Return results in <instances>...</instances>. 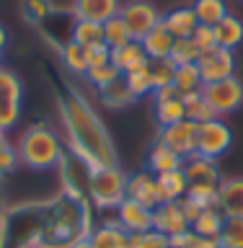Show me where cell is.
<instances>
[{"mask_svg": "<svg viewBox=\"0 0 243 248\" xmlns=\"http://www.w3.org/2000/svg\"><path fill=\"white\" fill-rule=\"evenodd\" d=\"M62 119L67 129V145L73 155L88 168L119 166L116 163V147L109 137L104 122L93 111V106L78 93L62 101Z\"/></svg>", "mask_w": 243, "mask_h": 248, "instance_id": "1", "label": "cell"}, {"mask_svg": "<svg viewBox=\"0 0 243 248\" xmlns=\"http://www.w3.org/2000/svg\"><path fill=\"white\" fill-rule=\"evenodd\" d=\"M13 147L18 153V163L31 170H49L65 158V145L47 122H36L23 129Z\"/></svg>", "mask_w": 243, "mask_h": 248, "instance_id": "2", "label": "cell"}, {"mask_svg": "<svg viewBox=\"0 0 243 248\" xmlns=\"http://www.w3.org/2000/svg\"><path fill=\"white\" fill-rule=\"evenodd\" d=\"M127 178L130 173H124L119 166H104V168H88V199L96 209H114L127 199Z\"/></svg>", "mask_w": 243, "mask_h": 248, "instance_id": "3", "label": "cell"}, {"mask_svg": "<svg viewBox=\"0 0 243 248\" xmlns=\"http://www.w3.org/2000/svg\"><path fill=\"white\" fill-rule=\"evenodd\" d=\"M202 98L210 104V108L215 111V116H228L243 104V80L238 75L225 78V80L205 83L202 85Z\"/></svg>", "mask_w": 243, "mask_h": 248, "instance_id": "4", "label": "cell"}, {"mask_svg": "<svg viewBox=\"0 0 243 248\" xmlns=\"http://www.w3.org/2000/svg\"><path fill=\"white\" fill-rule=\"evenodd\" d=\"M23 83L8 67H0V132H11L21 119Z\"/></svg>", "mask_w": 243, "mask_h": 248, "instance_id": "5", "label": "cell"}, {"mask_svg": "<svg viewBox=\"0 0 243 248\" xmlns=\"http://www.w3.org/2000/svg\"><path fill=\"white\" fill-rule=\"evenodd\" d=\"M230 145H233V129L223 116H215V119L199 124V132H197V153L199 155L217 160L223 153L230 150Z\"/></svg>", "mask_w": 243, "mask_h": 248, "instance_id": "6", "label": "cell"}, {"mask_svg": "<svg viewBox=\"0 0 243 248\" xmlns=\"http://www.w3.org/2000/svg\"><path fill=\"white\" fill-rule=\"evenodd\" d=\"M119 18L124 21V26L132 34V39L140 42L147 31H153L163 21V16L150 0H127V3H122Z\"/></svg>", "mask_w": 243, "mask_h": 248, "instance_id": "7", "label": "cell"}, {"mask_svg": "<svg viewBox=\"0 0 243 248\" xmlns=\"http://www.w3.org/2000/svg\"><path fill=\"white\" fill-rule=\"evenodd\" d=\"M197 132H199L197 122L181 119L176 124H168V127H161L158 140L163 145H168L171 150H176L181 158H189V155H197Z\"/></svg>", "mask_w": 243, "mask_h": 248, "instance_id": "8", "label": "cell"}, {"mask_svg": "<svg viewBox=\"0 0 243 248\" xmlns=\"http://www.w3.org/2000/svg\"><path fill=\"white\" fill-rule=\"evenodd\" d=\"M199 75L205 83H215V80H225V78L236 75V52L215 46V49L202 52V57L197 62Z\"/></svg>", "mask_w": 243, "mask_h": 248, "instance_id": "9", "label": "cell"}, {"mask_svg": "<svg viewBox=\"0 0 243 248\" xmlns=\"http://www.w3.org/2000/svg\"><path fill=\"white\" fill-rule=\"evenodd\" d=\"M153 111L158 127H168V124L186 119L184 96L176 91V85H163V88L153 91Z\"/></svg>", "mask_w": 243, "mask_h": 248, "instance_id": "10", "label": "cell"}, {"mask_svg": "<svg viewBox=\"0 0 243 248\" xmlns=\"http://www.w3.org/2000/svg\"><path fill=\"white\" fill-rule=\"evenodd\" d=\"M192 228L189 217L184 215L181 199L178 202H161L158 207L153 209V230L163 232V235L174 238L178 232H186Z\"/></svg>", "mask_w": 243, "mask_h": 248, "instance_id": "11", "label": "cell"}, {"mask_svg": "<svg viewBox=\"0 0 243 248\" xmlns=\"http://www.w3.org/2000/svg\"><path fill=\"white\" fill-rule=\"evenodd\" d=\"M127 199L137 202L147 209H155L161 204V197H158V178L150 170H135L130 173L127 178Z\"/></svg>", "mask_w": 243, "mask_h": 248, "instance_id": "12", "label": "cell"}, {"mask_svg": "<svg viewBox=\"0 0 243 248\" xmlns=\"http://www.w3.org/2000/svg\"><path fill=\"white\" fill-rule=\"evenodd\" d=\"M184 176L189 186H197V184H215L220 186L223 176H220V166H217V160L212 158H205V155H189V158H184Z\"/></svg>", "mask_w": 243, "mask_h": 248, "instance_id": "13", "label": "cell"}, {"mask_svg": "<svg viewBox=\"0 0 243 248\" xmlns=\"http://www.w3.org/2000/svg\"><path fill=\"white\" fill-rule=\"evenodd\" d=\"M114 220L122 225V230H127L130 235H135V232H143V230L153 228V209L137 204V202H132V199H124L122 204L116 207Z\"/></svg>", "mask_w": 243, "mask_h": 248, "instance_id": "14", "label": "cell"}, {"mask_svg": "<svg viewBox=\"0 0 243 248\" xmlns=\"http://www.w3.org/2000/svg\"><path fill=\"white\" fill-rule=\"evenodd\" d=\"M91 248H130V232L116 220H104L88 230Z\"/></svg>", "mask_w": 243, "mask_h": 248, "instance_id": "15", "label": "cell"}, {"mask_svg": "<svg viewBox=\"0 0 243 248\" xmlns=\"http://www.w3.org/2000/svg\"><path fill=\"white\" fill-rule=\"evenodd\" d=\"M122 0H73V16L78 21H96L106 23L109 18L119 16Z\"/></svg>", "mask_w": 243, "mask_h": 248, "instance_id": "16", "label": "cell"}, {"mask_svg": "<svg viewBox=\"0 0 243 248\" xmlns=\"http://www.w3.org/2000/svg\"><path fill=\"white\" fill-rule=\"evenodd\" d=\"M217 207L225 217H243V176L220 181Z\"/></svg>", "mask_w": 243, "mask_h": 248, "instance_id": "17", "label": "cell"}, {"mask_svg": "<svg viewBox=\"0 0 243 248\" xmlns=\"http://www.w3.org/2000/svg\"><path fill=\"white\" fill-rule=\"evenodd\" d=\"M174 42H176V39L171 36V31L166 26H163V21L153 31H147V34L140 39V44H143L147 60H166V57H171Z\"/></svg>", "mask_w": 243, "mask_h": 248, "instance_id": "18", "label": "cell"}, {"mask_svg": "<svg viewBox=\"0 0 243 248\" xmlns=\"http://www.w3.org/2000/svg\"><path fill=\"white\" fill-rule=\"evenodd\" d=\"M181 166H184L181 155L176 150H171L168 145H163L161 140H155L150 153H147V170L155 176H161V173H168V170H178Z\"/></svg>", "mask_w": 243, "mask_h": 248, "instance_id": "19", "label": "cell"}, {"mask_svg": "<svg viewBox=\"0 0 243 248\" xmlns=\"http://www.w3.org/2000/svg\"><path fill=\"white\" fill-rule=\"evenodd\" d=\"M163 26L171 31V36L174 39H186L194 34V29L199 26L197 16H194L192 5H178L174 11H168L163 16Z\"/></svg>", "mask_w": 243, "mask_h": 248, "instance_id": "20", "label": "cell"}, {"mask_svg": "<svg viewBox=\"0 0 243 248\" xmlns=\"http://www.w3.org/2000/svg\"><path fill=\"white\" fill-rule=\"evenodd\" d=\"M112 62L116 67H119V73H132V70H137V67H145L147 62V54L143 49V44L140 42H127V44H122V46H116V49H112Z\"/></svg>", "mask_w": 243, "mask_h": 248, "instance_id": "21", "label": "cell"}, {"mask_svg": "<svg viewBox=\"0 0 243 248\" xmlns=\"http://www.w3.org/2000/svg\"><path fill=\"white\" fill-rule=\"evenodd\" d=\"M212 29H215V42H217V46H223V49L236 52L238 46L243 44V21L238 18V16L228 13Z\"/></svg>", "mask_w": 243, "mask_h": 248, "instance_id": "22", "label": "cell"}, {"mask_svg": "<svg viewBox=\"0 0 243 248\" xmlns=\"http://www.w3.org/2000/svg\"><path fill=\"white\" fill-rule=\"evenodd\" d=\"M158 178V197L161 202H178L186 197V191H189V181H186L184 170H168V173H161L155 176Z\"/></svg>", "mask_w": 243, "mask_h": 248, "instance_id": "23", "label": "cell"}, {"mask_svg": "<svg viewBox=\"0 0 243 248\" xmlns=\"http://www.w3.org/2000/svg\"><path fill=\"white\" fill-rule=\"evenodd\" d=\"M60 60H62V65H65L73 75H85V73H88V67H91L88 49L81 46L78 42H73V39H67V42L60 46Z\"/></svg>", "mask_w": 243, "mask_h": 248, "instance_id": "24", "label": "cell"}, {"mask_svg": "<svg viewBox=\"0 0 243 248\" xmlns=\"http://www.w3.org/2000/svg\"><path fill=\"white\" fill-rule=\"evenodd\" d=\"M223 222H225V215L220 212V207H207L194 217L192 230L202 238H220Z\"/></svg>", "mask_w": 243, "mask_h": 248, "instance_id": "25", "label": "cell"}, {"mask_svg": "<svg viewBox=\"0 0 243 248\" xmlns=\"http://www.w3.org/2000/svg\"><path fill=\"white\" fill-rule=\"evenodd\" d=\"M192 11H194L199 23H205V26H217V23L230 13V8L225 0H194Z\"/></svg>", "mask_w": 243, "mask_h": 248, "instance_id": "26", "label": "cell"}, {"mask_svg": "<svg viewBox=\"0 0 243 248\" xmlns=\"http://www.w3.org/2000/svg\"><path fill=\"white\" fill-rule=\"evenodd\" d=\"M70 39L78 42L81 46H98V44H106L104 42V23H96V21H73V31H70Z\"/></svg>", "mask_w": 243, "mask_h": 248, "instance_id": "27", "label": "cell"}, {"mask_svg": "<svg viewBox=\"0 0 243 248\" xmlns=\"http://www.w3.org/2000/svg\"><path fill=\"white\" fill-rule=\"evenodd\" d=\"M98 98H101V104L109 106V108H124V106H130V104H135V101H137L135 96H132L130 85L124 83V75L119 78V80H114L112 85L101 88Z\"/></svg>", "mask_w": 243, "mask_h": 248, "instance_id": "28", "label": "cell"}, {"mask_svg": "<svg viewBox=\"0 0 243 248\" xmlns=\"http://www.w3.org/2000/svg\"><path fill=\"white\" fill-rule=\"evenodd\" d=\"M174 85L181 96H189V93H199L205 80L199 75L197 62L194 65H176V75H174Z\"/></svg>", "mask_w": 243, "mask_h": 248, "instance_id": "29", "label": "cell"}, {"mask_svg": "<svg viewBox=\"0 0 243 248\" xmlns=\"http://www.w3.org/2000/svg\"><path fill=\"white\" fill-rule=\"evenodd\" d=\"M124 83L130 85L132 96L135 98H145V96H153L155 85H153V78H150V70L145 67H137L132 73H124Z\"/></svg>", "mask_w": 243, "mask_h": 248, "instance_id": "30", "label": "cell"}, {"mask_svg": "<svg viewBox=\"0 0 243 248\" xmlns=\"http://www.w3.org/2000/svg\"><path fill=\"white\" fill-rule=\"evenodd\" d=\"M83 78H85V83H88V85H93L96 91H101V88H106V85H112L114 80H119L122 73H119V67H116L114 62H106V65L91 67Z\"/></svg>", "mask_w": 243, "mask_h": 248, "instance_id": "31", "label": "cell"}, {"mask_svg": "<svg viewBox=\"0 0 243 248\" xmlns=\"http://www.w3.org/2000/svg\"><path fill=\"white\" fill-rule=\"evenodd\" d=\"M184 108H186V119H192V122H210V119H215V111L210 108V104L205 98H202V91L199 93H189V96H184Z\"/></svg>", "mask_w": 243, "mask_h": 248, "instance_id": "32", "label": "cell"}, {"mask_svg": "<svg viewBox=\"0 0 243 248\" xmlns=\"http://www.w3.org/2000/svg\"><path fill=\"white\" fill-rule=\"evenodd\" d=\"M202 57V49L197 46L192 36L186 39H176L174 42V49H171V60L176 62V65H194V62H199Z\"/></svg>", "mask_w": 243, "mask_h": 248, "instance_id": "33", "label": "cell"}, {"mask_svg": "<svg viewBox=\"0 0 243 248\" xmlns=\"http://www.w3.org/2000/svg\"><path fill=\"white\" fill-rule=\"evenodd\" d=\"M147 70H150L153 85L155 91L163 88V85H174V75H176V62L166 57V60H150L147 62Z\"/></svg>", "mask_w": 243, "mask_h": 248, "instance_id": "34", "label": "cell"}, {"mask_svg": "<svg viewBox=\"0 0 243 248\" xmlns=\"http://www.w3.org/2000/svg\"><path fill=\"white\" fill-rule=\"evenodd\" d=\"M104 42H106L109 49H116V46L132 42V34L127 31V26H124V21L119 16H114V18H109L104 23Z\"/></svg>", "mask_w": 243, "mask_h": 248, "instance_id": "35", "label": "cell"}, {"mask_svg": "<svg viewBox=\"0 0 243 248\" xmlns=\"http://www.w3.org/2000/svg\"><path fill=\"white\" fill-rule=\"evenodd\" d=\"M217 240L223 248H243V217H225Z\"/></svg>", "mask_w": 243, "mask_h": 248, "instance_id": "36", "label": "cell"}, {"mask_svg": "<svg viewBox=\"0 0 243 248\" xmlns=\"http://www.w3.org/2000/svg\"><path fill=\"white\" fill-rule=\"evenodd\" d=\"M130 248H171V243H168V235L150 228V230L130 235Z\"/></svg>", "mask_w": 243, "mask_h": 248, "instance_id": "37", "label": "cell"}, {"mask_svg": "<svg viewBox=\"0 0 243 248\" xmlns=\"http://www.w3.org/2000/svg\"><path fill=\"white\" fill-rule=\"evenodd\" d=\"M217 191H220V186L215 184H197V186H189L186 197L197 202L202 209H207V207H217Z\"/></svg>", "mask_w": 243, "mask_h": 248, "instance_id": "38", "label": "cell"}, {"mask_svg": "<svg viewBox=\"0 0 243 248\" xmlns=\"http://www.w3.org/2000/svg\"><path fill=\"white\" fill-rule=\"evenodd\" d=\"M21 13L29 23H42L52 13L49 0H21Z\"/></svg>", "mask_w": 243, "mask_h": 248, "instance_id": "39", "label": "cell"}, {"mask_svg": "<svg viewBox=\"0 0 243 248\" xmlns=\"http://www.w3.org/2000/svg\"><path fill=\"white\" fill-rule=\"evenodd\" d=\"M192 39L197 42V46H199L202 52L215 49V46H217V42H215V29H212V26H205V23H199V26L194 29Z\"/></svg>", "mask_w": 243, "mask_h": 248, "instance_id": "40", "label": "cell"}, {"mask_svg": "<svg viewBox=\"0 0 243 248\" xmlns=\"http://www.w3.org/2000/svg\"><path fill=\"white\" fill-rule=\"evenodd\" d=\"M88 62H91V67L106 65V62H112V49H109L106 44H98V46H88ZM91 67H88V70H91Z\"/></svg>", "mask_w": 243, "mask_h": 248, "instance_id": "41", "label": "cell"}, {"mask_svg": "<svg viewBox=\"0 0 243 248\" xmlns=\"http://www.w3.org/2000/svg\"><path fill=\"white\" fill-rule=\"evenodd\" d=\"M186 248H223V246L217 238H202L192 230V238H189V243H186Z\"/></svg>", "mask_w": 243, "mask_h": 248, "instance_id": "42", "label": "cell"}, {"mask_svg": "<svg viewBox=\"0 0 243 248\" xmlns=\"http://www.w3.org/2000/svg\"><path fill=\"white\" fill-rule=\"evenodd\" d=\"M67 248H91V243H88V235H83V238H78V240H73Z\"/></svg>", "mask_w": 243, "mask_h": 248, "instance_id": "43", "label": "cell"}, {"mask_svg": "<svg viewBox=\"0 0 243 248\" xmlns=\"http://www.w3.org/2000/svg\"><path fill=\"white\" fill-rule=\"evenodd\" d=\"M5 46H8V31L5 26H0V54L5 52Z\"/></svg>", "mask_w": 243, "mask_h": 248, "instance_id": "44", "label": "cell"}, {"mask_svg": "<svg viewBox=\"0 0 243 248\" xmlns=\"http://www.w3.org/2000/svg\"><path fill=\"white\" fill-rule=\"evenodd\" d=\"M23 248H52V246H44V243H31V246H23Z\"/></svg>", "mask_w": 243, "mask_h": 248, "instance_id": "45", "label": "cell"}, {"mask_svg": "<svg viewBox=\"0 0 243 248\" xmlns=\"http://www.w3.org/2000/svg\"><path fill=\"white\" fill-rule=\"evenodd\" d=\"M0 67H3V65H0Z\"/></svg>", "mask_w": 243, "mask_h": 248, "instance_id": "46", "label": "cell"}, {"mask_svg": "<svg viewBox=\"0 0 243 248\" xmlns=\"http://www.w3.org/2000/svg\"><path fill=\"white\" fill-rule=\"evenodd\" d=\"M241 3H243V0H241Z\"/></svg>", "mask_w": 243, "mask_h": 248, "instance_id": "47", "label": "cell"}]
</instances>
